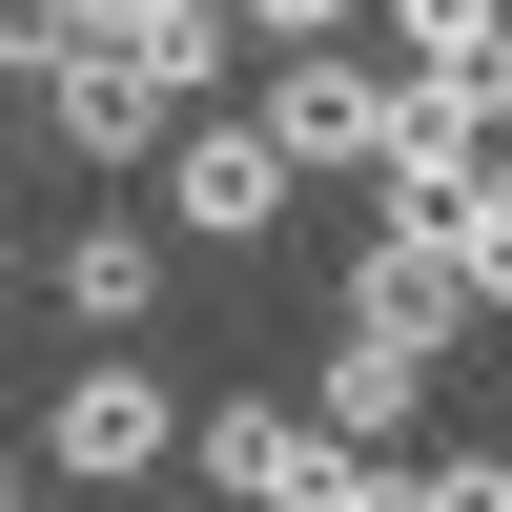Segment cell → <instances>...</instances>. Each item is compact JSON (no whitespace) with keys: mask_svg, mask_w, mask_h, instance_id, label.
<instances>
[{"mask_svg":"<svg viewBox=\"0 0 512 512\" xmlns=\"http://www.w3.org/2000/svg\"><path fill=\"white\" fill-rule=\"evenodd\" d=\"M0 62H21V82H62V62H82V0H0Z\"/></svg>","mask_w":512,"mask_h":512,"instance_id":"obj_14","label":"cell"},{"mask_svg":"<svg viewBox=\"0 0 512 512\" xmlns=\"http://www.w3.org/2000/svg\"><path fill=\"white\" fill-rule=\"evenodd\" d=\"M390 512H512V451H431V472H390Z\"/></svg>","mask_w":512,"mask_h":512,"instance_id":"obj_13","label":"cell"},{"mask_svg":"<svg viewBox=\"0 0 512 512\" xmlns=\"http://www.w3.org/2000/svg\"><path fill=\"white\" fill-rule=\"evenodd\" d=\"M185 451H205V492H226V512H390V451H328L287 390L185 410Z\"/></svg>","mask_w":512,"mask_h":512,"instance_id":"obj_1","label":"cell"},{"mask_svg":"<svg viewBox=\"0 0 512 512\" xmlns=\"http://www.w3.org/2000/svg\"><path fill=\"white\" fill-rule=\"evenodd\" d=\"M0 287H21V226H0Z\"/></svg>","mask_w":512,"mask_h":512,"instance_id":"obj_15","label":"cell"},{"mask_svg":"<svg viewBox=\"0 0 512 512\" xmlns=\"http://www.w3.org/2000/svg\"><path fill=\"white\" fill-rule=\"evenodd\" d=\"M431 226H451V287H472V328H492V308H512V144H492L472 185L431 205Z\"/></svg>","mask_w":512,"mask_h":512,"instance_id":"obj_10","label":"cell"},{"mask_svg":"<svg viewBox=\"0 0 512 512\" xmlns=\"http://www.w3.org/2000/svg\"><path fill=\"white\" fill-rule=\"evenodd\" d=\"M349 21H369V0H226V41H267V62H328Z\"/></svg>","mask_w":512,"mask_h":512,"instance_id":"obj_12","label":"cell"},{"mask_svg":"<svg viewBox=\"0 0 512 512\" xmlns=\"http://www.w3.org/2000/svg\"><path fill=\"white\" fill-rule=\"evenodd\" d=\"M144 226H185V246H267V226H287V144H267L246 103H205L185 144H164V205H144Z\"/></svg>","mask_w":512,"mask_h":512,"instance_id":"obj_5","label":"cell"},{"mask_svg":"<svg viewBox=\"0 0 512 512\" xmlns=\"http://www.w3.org/2000/svg\"><path fill=\"white\" fill-rule=\"evenodd\" d=\"M0 512H21V451H0Z\"/></svg>","mask_w":512,"mask_h":512,"instance_id":"obj_16","label":"cell"},{"mask_svg":"<svg viewBox=\"0 0 512 512\" xmlns=\"http://www.w3.org/2000/svg\"><path fill=\"white\" fill-rule=\"evenodd\" d=\"M431 390H451L431 349H369V328H349V349H328V390H308V431H328V451H390Z\"/></svg>","mask_w":512,"mask_h":512,"instance_id":"obj_9","label":"cell"},{"mask_svg":"<svg viewBox=\"0 0 512 512\" xmlns=\"http://www.w3.org/2000/svg\"><path fill=\"white\" fill-rule=\"evenodd\" d=\"M82 41H103V62H144L164 103H205V82H226V0H82Z\"/></svg>","mask_w":512,"mask_h":512,"instance_id":"obj_8","label":"cell"},{"mask_svg":"<svg viewBox=\"0 0 512 512\" xmlns=\"http://www.w3.org/2000/svg\"><path fill=\"white\" fill-rule=\"evenodd\" d=\"M349 328H369V349H431V369H451V328H472L451 226H431V205H390V185H369V226H349Z\"/></svg>","mask_w":512,"mask_h":512,"instance_id":"obj_3","label":"cell"},{"mask_svg":"<svg viewBox=\"0 0 512 512\" xmlns=\"http://www.w3.org/2000/svg\"><path fill=\"white\" fill-rule=\"evenodd\" d=\"M410 62H512V0H390Z\"/></svg>","mask_w":512,"mask_h":512,"instance_id":"obj_11","label":"cell"},{"mask_svg":"<svg viewBox=\"0 0 512 512\" xmlns=\"http://www.w3.org/2000/svg\"><path fill=\"white\" fill-rule=\"evenodd\" d=\"M246 123L287 144V185H369V164H390V62H349V41H328V62H267Z\"/></svg>","mask_w":512,"mask_h":512,"instance_id":"obj_4","label":"cell"},{"mask_svg":"<svg viewBox=\"0 0 512 512\" xmlns=\"http://www.w3.org/2000/svg\"><path fill=\"white\" fill-rule=\"evenodd\" d=\"M164 451H185V390H164L144 349H82L62 390H41V472L62 492H144Z\"/></svg>","mask_w":512,"mask_h":512,"instance_id":"obj_2","label":"cell"},{"mask_svg":"<svg viewBox=\"0 0 512 512\" xmlns=\"http://www.w3.org/2000/svg\"><path fill=\"white\" fill-rule=\"evenodd\" d=\"M41 123H62V144H82V164H103V185H123V164H164V144H185V123H205V103H164L144 62H103V41H82V62L41 82Z\"/></svg>","mask_w":512,"mask_h":512,"instance_id":"obj_6","label":"cell"},{"mask_svg":"<svg viewBox=\"0 0 512 512\" xmlns=\"http://www.w3.org/2000/svg\"><path fill=\"white\" fill-rule=\"evenodd\" d=\"M41 287H62L103 349H144V328H164V226H144V205H103V226H62V267H41Z\"/></svg>","mask_w":512,"mask_h":512,"instance_id":"obj_7","label":"cell"}]
</instances>
